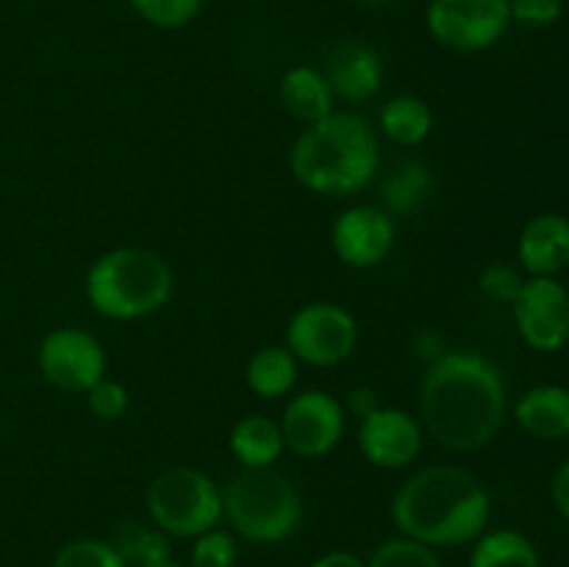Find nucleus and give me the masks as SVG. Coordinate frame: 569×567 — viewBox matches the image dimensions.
I'll use <instances>...</instances> for the list:
<instances>
[{
  "mask_svg": "<svg viewBox=\"0 0 569 567\" xmlns=\"http://www.w3.org/2000/svg\"><path fill=\"white\" fill-rule=\"evenodd\" d=\"M278 426L287 450L303 459H320L342 442L348 415L342 400L328 395L326 389H303L287 400Z\"/></svg>",
  "mask_w": 569,
  "mask_h": 567,
  "instance_id": "obj_10",
  "label": "nucleus"
},
{
  "mask_svg": "<svg viewBox=\"0 0 569 567\" xmlns=\"http://www.w3.org/2000/svg\"><path fill=\"white\" fill-rule=\"evenodd\" d=\"M148 567H187V565H178V561L167 559V561H159V565H148Z\"/></svg>",
  "mask_w": 569,
  "mask_h": 567,
  "instance_id": "obj_35",
  "label": "nucleus"
},
{
  "mask_svg": "<svg viewBox=\"0 0 569 567\" xmlns=\"http://www.w3.org/2000/svg\"><path fill=\"white\" fill-rule=\"evenodd\" d=\"M506 420V381L476 350H445L420 384V422L442 448L470 454L498 437Z\"/></svg>",
  "mask_w": 569,
  "mask_h": 567,
  "instance_id": "obj_1",
  "label": "nucleus"
},
{
  "mask_svg": "<svg viewBox=\"0 0 569 567\" xmlns=\"http://www.w3.org/2000/svg\"><path fill=\"white\" fill-rule=\"evenodd\" d=\"M550 495H553V504L559 509V515L569 520V459L556 472L553 484H550Z\"/></svg>",
  "mask_w": 569,
  "mask_h": 567,
  "instance_id": "obj_32",
  "label": "nucleus"
},
{
  "mask_svg": "<svg viewBox=\"0 0 569 567\" xmlns=\"http://www.w3.org/2000/svg\"><path fill=\"white\" fill-rule=\"evenodd\" d=\"M378 128L389 142L400 145V148H417L431 133L433 111L417 94H395L378 111Z\"/></svg>",
  "mask_w": 569,
  "mask_h": 567,
  "instance_id": "obj_20",
  "label": "nucleus"
},
{
  "mask_svg": "<svg viewBox=\"0 0 569 567\" xmlns=\"http://www.w3.org/2000/svg\"><path fill=\"white\" fill-rule=\"evenodd\" d=\"M170 534H164L156 526H148V523H126V526L117 528L111 545H114V550L122 556L128 567H148L170 559Z\"/></svg>",
  "mask_w": 569,
  "mask_h": 567,
  "instance_id": "obj_23",
  "label": "nucleus"
},
{
  "mask_svg": "<svg viewBox=\"0 0 569 567\" xmlns=\"http://www.w3.org/2000/svg\"><path fill=\"white\" fill-rule=\"evenodd\" d=\"M289 167L300 187L315 195L345 198L370 187L381 167L378 133L353 111H331L303 126L289 150Z\"/></svg>",
  "mask_w": 569,
  "mask_h": 567,
  "instance_id": "obj_3",
  "label": "nucleus"
},
{
  "mask_svg": "<svg viewBox=\"0 0 569 567\" xmlns=\"http://www.w3.org/2000/svg\"><path fill=\"white\" fill-rule=\"evenodd\" d=\"M239 545L231 531L209 528L192 545V565L189 567H237Z\"/></svg>",
  "mask_w": 569,
  "mask_h": 567,
  "instance_id": "obj_27",
  "label": "nucleus"
},
{
  "mask_svg": "<svg viewBox=\"0 0 569 567\" xmlns=\"http://www.w3.org/2000/svg\"><path fill=\"white\" fill-rule=\"evenodd\" d=\"M128 3L144 22L167 31L189 26L203 9V0H128Z\"/></svg>",
  "mask_w": 569,
  "mask_h": 567,
  "instance_id": "obj_25",
  "label": "nucleus"
},
{
  "mask_svg": "<svg viewBox=\"0 0 569 567\" xmlns=\"http://www.w3.org/2000/svg\"><path fill=\"white\" fill-rule=\"evenodd\" d=\"M515 420L533 439L556 442L569 437V389L559 384H539L528 389L517 400Z\"/></svg>",
  "mask_w": 569,
  "mask_h": 567,
  "instance_id": "obj_17",
  "label": "nucleus"
},
{
  "mask_svg": "<svg viewBox=\"0 0 569 567\" xmlns=\"http://www.w3.org/2000/svg\"><path fill=\"white\" fill-rule=\"evenodd\" d=\"M345 415H353L356 420H365V417H370L372 411L381 409V398H378V392L372 387H367V384H359V387H350L348 398H345Z\"/></svg>",
  "mask_w": 569,
  "mask_h": 567,
  "instance_id": "obj_31",
  "label": "nucleus"
},
{
  "mask_svg": "<svg viewBox=\"0 0 569 567\" xmlns=\"http://www.w3.org/2000/svg\"><path fill=\"white\" fill-rule=\"evenodd\" d=\"M37 365L50 387L70 395H83L106 376V348L98 337L76 326L53 328L42 337Z\"/></svg>",
  "mask_w": 569,
  "mask_h": 567,
  "instance_id": "obj_9",
  "label": "nucleus"
},
{
  "mask_svg": "<svg viewBox=\"0 0 569 567\" xmlns=\"http://www.w3.org/2000/svg\"><path fill=\"white\" fill-rule=\"evenodd\" d=\"M150 523L170 537L194 539L222 520V493L194 467H170L150 481L144 495Z\"/></svg>",
  "mask_w": 569,
  "mask_h": 567,
  "instance_id": "obj_6",
  "label": "nucleus"
},
{
  "mask_svg": "<svg viewBox=\"0 0 569 567\" xmlns=\"http://www.w3.org/2000/svg\"><path fill=\"white\" fill-rule=\"evenodd\" d=\"M433 189V176L428 170L426 161H403L398 165V170H392L387 176V181L381 183V200L383 209L389 215H411V211L420 209L428 200Z\"/></svg>",
  "mask_w": 569,
  "mask_h": 567,
  "instance_id": "obj_22",
  "label": "nucleus"
},
{
  "mask_svg": "<svg viewBox=\"0 0 569 567\" xmlns=\"http://www.w3.org/2000/svg\"><path fill=\"white\" fill-rule=\"evenodd\" d=\"M359 345V322L333 300H311L287 322V348L295 359L311 367H337L353 356Z\"/></svg>",
  "mask_w": 569,
  "mask_h": 567,
  "instance_id": "obj_7",
  "label": "nucleus"
},
{
  "mask_svg": "<svg viewBox=\"0 0 569 567\" xmlns=\"http://www.w3.org/2000/svg\"><path fill=\"white\" fill-rule=\"evenodd\" d=\"M520 337L533 350L553 354L569 342V292L553 276H531L511 304Z\"/></svg>",
  "mask_w": 569,
  "mask_h": 567,
  "instance_id": "obj_11",
  "label": "nucleus"
},
{
  "mask_svg": "<svg viewBox=\"0 0 569 567\" xmlns=\"http://www.w3.org/2000/svg\"><path fill=\"white\" fill-rule=\"evenodd\" d=\"M298 367L292 350L287 345H264L256 350L244 367V381L250 392L264 400H278L289 395L298 384Z\"/></svg>",
  "mask_w": 569,
  "mask_h": 567,
  "instance_id": "obj_19",
  "label": "nucleus"
},
{
  "mask_svg": "<svg viewBox=\"0 0 569 567\" xmlns=\"http://www.w3.org/2000/svg\"><path fill=\"white\" fill-rule=\"evenodd\" d=\"M322 72H326L333 98L345 103H365L372 94H378L383 83L381 53L361 39H345L333 44Z\"/></svg>",
  "mask_w": 569,
  "mask_h": 567,
  "instance_id": "obj_14",
  "label": "nucleus"
},
{
  "mask_svg": "<svg viewBox=\"0 0 569 567\" xmlns=\"http://www.w3.org/2000/svg\"><path fill=\"white\" fill-rule=\"evenodd\" d=\"M389 515L403 537L428 548H456L487 531L492 498L465 467L433 465L400 484Z\"/></svg>",
  "mask_w": 569,
  "mask_h": 567,
  "instance_id": "obj_2",
  "label": "nucleus"
},
{
  "mask_svg": "<svg viewBox=\"0 0 569 567\" xmlns=\"http://www.w3.org/2000/svg\"><path fill=\"white\" fill-rule=\"evenodd\" d=\"M278 100H281L283 111L292 120H298L300 126H311V122L337 111L333 109L337 98H333L331 87H328L326 72L309 64L289 67L283 72L281 81H278Z\"/></svg>",
  "mask_w": 569,
  "mask_h": 567,
  "instance_id": "obj_16",
  "label": "nucleus"
},
{
  "mask_svg": "<svg viewBox=\"0 0 569 567\" xmlns=\"http://www.w3.org/2000/svg\"><path fill=\"white\" fill-rule=\"evenodd\" d=\"M50 567H128L122 556L117 554L114 545L103 539H72L61 545L59 554L53 556Z\"/></svg>",
  "mask_w": 569,
  "mask_h": 567,
  "instance_id": "obj_26",
  "label": "nucleus"
},
{
  "mask_svg": "<svg viewBox=\"0 0 569 567\" xmlns=\"http://www.w3.org/2000/svg\"><path fill=\"white\" fill-rule=\"evenodd\" d=\"M83 292L89 306L106 320H142L170 304L176 276L156 250L114 248L89 265Z\"/></svg>",
  "mask_w": 569,
  "mask_h": 567,
  "instance_id": "obj_4",
  "label": "nucleus"
},
{
  "mask_svg": "<svg viewBox=\"0 0 569 567\" xmlns=\"http://www.w3.org/2000/svg\"><path fill=\"white\" fill-rule=\"evenodd\" d=\"M422 422L411 411L381 406L370 417L359 420L356 442L361 456L381 470H403L422 454Z\"/></svg>",
  "mask_w": 569,
  "mask_h": 567,
  "instance_id": "obj_13",
  "label": "nucleus"
},
{
  "mask_svg": "<svg viewBox=\"0 0 569 567\" xmlns=\"http://www.w3.org/2000/svg\"><path fill=\"white\" fill-rule=\"evenodd\" d=\"M311 567H367L365 559H359L350 550H331V554H322L320 559L311 561Z\"/></svg>",
  "mask_w": 569,
  "mask_h": 567,
  "instance_id": "obj_33",
  "label": "nucleus"
},
{
  "mask_svg": "<svg viewBox=\"0 0 569 567\" xmlns=\"http://www.w3.org/2000/svg\"><path fill=\"white\" fill-rule=\"evenodd\" d=\"M517 259L531 276H556L569 265V217L545 211L531 217L517 239Z\"/></svg>",
  "mask_w": 569,
  "mask_h": 567,
  "instance_id": "obj_15",
  "label": "nucleus"
},
{
  "mask_svg": "<svg viewBox=\"0 0 569 567\" xmlns=\"http://www.w3.org/2000/svg\"><path fill=\"white\" fill-rule=\"evenodd\" d=\"M365 565L367 567H442V561H439L437 548H428V545L400 534V537L387 539V543L378 545Z\"/></svg>",
  "mask_w": 569,
  "mask_h": 567,
  "instance_id": "obj_24",
  "label": "nucleus"
},
{
  "mask_svg": "<svg viewBox=\"0 0 569 567\" xmlns=\"http://www.w3.org/2000/svg\"><path fill=\"white\" fill-rule=\"evenodd\" d=\"M359 6H365V9H381V6H387L389 0H356Z\"/></svg>",
  "mask_w": 569,
  "mask_h": 567,
  "instance_id": "obj_34",
  "label": "nucleus"
},
{
  "mask_svg": "<svg viewBox=\"0 0 569 567\" xmlns=\"http://www.w3.org/2000/svg\"><path fill=\"white\" fill-rule=\"evenodd\" d=\"M522 284H526V278L520 276V270L511 265H503V261L489 265L487 270L481 272V278H478V287H481V292L487 295L489 300H495V304H509V306L517 300Z\"/></svg>",
  "mask_w": 569,
  "mask_h": 567,
  "instance_id": "obj_29",
  "label": "nucleus"
},
{
  "mask_svg": "<svg viewBox=\"0 0 569 567\" xmlns=\"http://www.w3.org/2000/svg\"><path fill=\"white\" fill-rule=\"evenodd\" d=\"M470 567H542V559L526 534L515 528H495L476 539Z\"/></svg>",
  "mask_w": 569,
  "mask_h": 567,
  "instance_id": "obj_21",
  "label": "nucleus"
},
{
  "mask_svg": "<svg viewBox=\"0 0 569 567\" xmlns=\"http://www.w3.org/2000/svg\"><path fill=\"white\" fill-rule=\"evenodd\" d=\"M220 493L222 517L231 531L248 543H283L303 523L300 489L276 467L237 472Z\"/></svg>",
  "mask_w": 569,
  "mask_h": 567,
  "instance_id": "obj_5",
  "label": "nucleus"
},
{
  "mask_svg": "<svg viewBox=\"0 0 569 567\" xmlns=\"http://www.w3.org/2000/svg\"><path fill=\"white\" fill-rule=\"evenodd\" d=\"M398 242L395 217L383 206L356 203L345 209L331 226V248L342 265L372 270L383 265Z\"/></svg>",
  "mask_w": 569,
  "mask_h": 567,
  "instance_id": "obj_12",
  "label": "nucleus"
},
{
  "mask_svg": "<svg viewBox=\"0 0 569 567\" xmlns=\"http://www.w3.org/2000/svg\"><path fill=\"white\" fill-rule=\"evenodd\" d=\"M511 20L522 26H553L565 14V0H509Z\"/></svg>",
  "mask_w": 569,
  "mask_h": 567,
  "instance_id": "obj_30",
  "label": "nucleus"
},
{
  "mask_svg": "<svg viewBox=\"0 0 569 567\" xmlns=\"http://www.w3.org/2000/svg\"><path fill=\"white\" fill-rule=\"evenodd\" d=\"M228 448L242 470H261V467H276L287 445H283L278 420L267 415H248L233 422L228 434Z\"/></svg>",
  "mask_w": 569,
  "mask_h": 567,
  "instance_id": "obj_18",
  "label": "nucleus"
},
{
  "mask_svg": "<svg viewBox=\"0 0 569 567\" xmlns=\"http://www.w3.org/2000/svg\"><path fill=\"white\" fill-rule=\"evenodd\" d=\"M511 22L509 0H431L426 28L433 42L456 53H478L503 39Z\"/></svg>",
  "mask_w": 569,
  "mask_h": 567,
  "instance_id": "obj_8",
  "label": "nucleus"
},
{
  "mask_svg": "<svg viewBox=\"0 0 569 567\" xmlns=\"http://www.w3.org/2000/svg\"><path fill=\"white\" fill-rule=\"evenodd\" d=\"M87 406L98 420H120L122 415L131 406V395H128V387L122 381H114V378L103 376L94 387H89L87 392Z\"/></svg>",
  "mask_w": 569,
  "mask_h": 567,
  "instance_id": "obj_28",
  "label": "nucleus"
}]
</instances>
